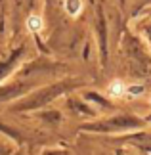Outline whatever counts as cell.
I'll return each mask as SVG.
<instances>
[{"label":"cell","mask_w":151,"mask_h":155,"mask_svg":"<svg viewBox=\"0 0 151 155\" xmlns=\"http://www.w3.org/2000/svg\"><path fill=\"white\" fill-rule=\"evenodd\" d=\"M128 92H130V94H140V92H142V86H134V88H130Z\"/></svg>","instance_id":"obj_4"},{"label":"cell","mask_w":151,"mask_h":155,"mask_svg":"<svg viewBox=\"0 0 151 155\" xmlns=\"http://www.w3.org/2000/svg\"><path fill=\"white\" fill-rule=\"evenodd\" d=\"M65 10L69 15H78L82 10V0H65Z\"/></svg>","instance_id":"obj_1"},{"label":"cell","mask_w":151,"mask_h":155,"mask_svg":"<svg viewBox=\"0 0 151 155\" xmlns=\"http://www.w3.org/2000/svg\"><path fill=\"white\" fill-rule=\"evenodd\" d=\"M27 29L31 33H38L40 29H42V19L38 15H29L27 17Z\"/></svg>","instance_id":"obj_3"},{"label":"cell","mask_w":151,"mask_h":155,"mask_svg":"<svg viewBox=\"0 0 151 155\" xmlns=\"http://www.w3.org/2000/svg\"><path fill=\"white\" fill-rule=\"evenodd\" d=\"M107 92H109V96L119 98V96H123V94L126 92V86L120 81H113L111 84H109V88H107Z\"/></svg>","instance_id":"obj_2"}]
</instances>
